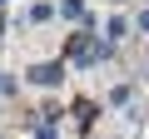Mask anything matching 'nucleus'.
Returning <instances> with one entry per match:
<instances>
[{"instance_id": "1", "label": "nucleus", "mask_w": 149, "mask_h": 139, "mask_svg": "<svg viewBox=\"0 0 149 139\" xmlns=\"http://www.w3.org/2000/svg\"><path fill=\"white\" fill-rule=\"evenodd\" d=\"M104 55H109V45H104L100 35H90V30H80V35L70 40V65H80V70H90V65H100Z\"/></svg>"}, {"instance_id": "2", "label": "nucleus", "mask_w": 149, "mask_h": 139, "mask_svg": "<svg viewBox=\"0 0 149 139\" xmlns=\"http://www.w3.org/2000/svg\"><path fill=\"white\" fill-rule=\"evenodd\" d=\"M30 80H35V85H45V90H50V85H60V80H65V60L35 65V70H30Z\"/></svg>"}, {"instance_id": "3", "label": "nucleus", "mask_w": 149, "mask_h": 139, "mask_svg": "<svg viewBox=\"0 0 149 139\" xmlns=\"http://www.w3.org/2000/svg\"><path fill=\"white\" fill-rule=\"evenodd\" d=\"M124 35H129V20H124V15H109V25H104V45H119Z\"/></svg>"}, {"instance_id": "4", "label": "nucleus", "mask_w": 149, "mask_h": 139, "mask_svg": "<svg viewBox=\"0 0 149 139\" xmlns=\"http://www.w3.org/2000/svg\"><path fill=\"white\" fill-rule=\"evenodd\" d=\"M60 15L65 20H85V0H60Z\"/></svg>"}, {"instance_id": "5", "label": "nucleus", "mask_w": 149, "mask_h": 139, "mask_svg": "<svg viewBox=\"0 0 149 139\" xmlns=\"http://www.w3.org/2000/svg\"><path fill=\"white\" fill-rule=\"evenodd\" d=\"M50 15H55V10H50V5H30V20H35V25H45V20H50Z\"/></svg>"}, {"instance_id": "6", "label": "nucleus", "mask_w": 149, "mask_h": 139, "mask_svg": "<svg viewBox=\"0 0 149 139\" xmlns=\"http://www.w3.org/2000/svg\"><path fill=\"white\" fill-rule=\"evenodd\" d=\"M35 139H60V129H55V124H40V129H35Z\"/></svg>"}, {"instance_id": "7", "label": "nucleus", "mask_w": 149, "mask_h": 139, "mask_svg": "<svg viewBox=\"0 0 149 139\" xmlns=\"http://www.w3.org/2000/svg\"><path fill=\"white\" fill-rule=\"evenodd\" d=\"M139 30H144V35H149V10H139Z\"/></svg>"}, {"instance_id": "8", "label": "nucleus", "mask_w": 149, "mask_h": 139, "mask_svg": "<svg viewBox=\"0 0 149 139\" xmlns=\"http://www.w3.org/2000/svg\"><path fill=\"white\" fill-rule=\"evenodd\" d=\"M0 35H5V15H0Z\"/></svg>"}, {"instance_id": "9", "label": "nucleus", "mask_w": 149, "mask_h": 139, "mask_svg": "<svg viewBox=\"0 0 149 139\" xmlns=\"http://www.w3.org/2000/svg\"><path fill=\"white\" fill-rule=\"evenodd\" d=\"M0 5H5V0H0Z\"/></svg>"}]
</instances>
